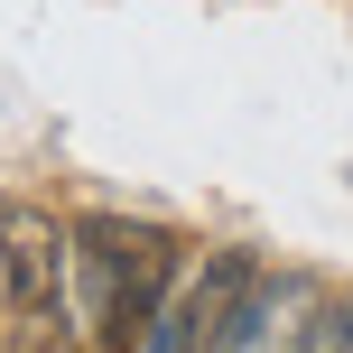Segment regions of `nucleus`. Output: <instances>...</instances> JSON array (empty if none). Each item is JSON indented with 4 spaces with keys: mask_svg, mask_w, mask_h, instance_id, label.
<instances>
[{
    "mask_svg": "<svg viewBox=\"0 0 353 353\" xmlns=\"http://www.w3.org/2000/svg\"><path fill=\"white\" fill-rule=\"evenodd\" d=\"M168 279H176V242L159 223H121V214L74 223V325H84V344H112V353L149 344Z\"/></svg>",
    "mask_w": 353,
    "mask_h": 353,
    "instance_id": "f257e3e1",
    "label": "nucleus"
},
{
    "mask_svg": "<svg viewBox=\"0 0 353 353\" xmlns=\"http://www.w3.org/2000/svg\"><path fill=\"white\" fill-rule=\"evenodd\" d=\"M0 316L10 325L74 316V223H56L28 195H0Z\"/></svg>",
    "mask_w": 353,
    "mask_h": 353,
    "instance_id": "f03ea898",
    "label": "nucleus"
},
{
    "mask_svg": "<svg viewBox=\"0 0 353 353\" xmlns=\"http://www.w3.org/2000/svg\"><path fill=\"white\" fill-rule=\"evenodd\" d=\"M251 288H261V261H251V251H214L205 279L176 307V353H223V335H232V316H242Z\"/></svg>",
    "mask_w": 353,
    "mask_h": 353,
    "instance_id": "7ed1b4c3",
    "label": "nucleus"
},
{
    "mask_svg": "<svg viewBox=\"0 0 353 353\" xmlns=\"http://www.w3.org/2000/svg\"><path fill=\"white\" fill-rule=\"evenodd\" d=\"M316 288L307 279H261L242 298V316H232V335H223V353H298L307 344V325H316Z\"/></svg>",
    "mask_w": 353,
    "mask_h": 353,
    "instance_id": "20e7f679",
    "label": "nucleus"
}]
</instances>
